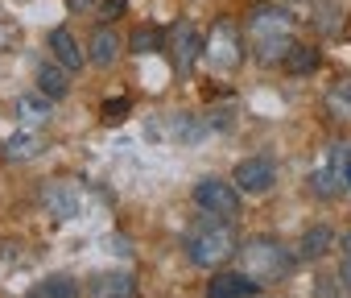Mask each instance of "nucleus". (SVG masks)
Wrapping results in <instances>:
<instances>
[{"label":"nucleus","instance_id":"6ab92c4d","mask_svg":"<svg viewBox=\"0 0 351 298\" xmlns=\"http://www.w3.org/2000/svg\"><path fill=\"white\" fill-rule=\"evenodd\" d=\"M38 149H42V137H38V133H17V137H9L5 154H9L13 162H29V158H38Z\"/></svg>","mask_w":351,"mask_h":298},{"label":"nucleus","instance_id":"412c9836","mask_svg":"<svg viewBox=\"0 0 351 298\" xmlns=\"http://www.w3.org/2000/svg\"><path fill=\"white\" fill-rule=\"evenodd\" d=\"M157 50V34L153 30H136L132 34V54H153Z\"/></svg>","mask_w":351,"mask_h":298},{"label":"nucleus","instance_id":"1a4fd4ad","mask_svg":"<svg viewBox=\"0 0 351 298\" xmlns=\"http://www.w3.org/2000/svg\"><path fill=\"white\" fill-rule=\"evenodd\" d=\"M203 46H207V38L191 21L173 25V62H178V71H195V62L203 58Z\"/></svg>","mask_w":351,"mask_h":298},{"label":"nucleus","instance_id":"4be33fe9","mask_svg":"<svg viewBox=\"0 0 351 298\" xmlns=\"http://www.w3.org/2000/svg\"><path fill=\"white\" fill-rule=\"evenodd\" d=\"M124 112H128V100H108V104H104V120H108V124L124 120Z\"/></svg>","mask_w":351,"mask_h":298},{"label":"nucleus","instance_id":"f03ea898","mask_svg":"<svg viewBox=\"0 0 351 298\" xmlns=\"http://www.w3.org/2000/svg\"><path fill=\"white\" fill-rule=\"evenodd\" d=\"M244 38L252 42V50H256L261 62H281L285 50L293 46V17L285 9H277V5H261L248 17Z\"/></svg>","mask_w":351,"mask_h":298},{"label":"nucleus","instance_id":"6e6552de","mask_svg":"<svg viewBox=\"0 0 351 298\" xmlns=\"http://www.w3.org/2000/svg\"><path fill=\"white\" fill-rule=\"evenodd\" d=\"M42 203L50 207L54 220H79L83 216V191H79V183H46L42 187Z\"/></svg>","mask_w":351,"mask_h":298},{"label":"nucleus","instance_id":"0eeeda50","mask_svg":"<svg viewBox=\"0 0 351 298\" xmlns=\"http://www.w3.org/2000/svg\"><path fill=\"white\" fill-rule=\"evenodd\" d=\"M232 183H236L240 195H265V191H273V183H277V162L265 158V154H256V158H240Z\"/></svg>","mask_w":351,"mask_h":298},{"label":"nucleus","instance_id":"9d476101","mask_svg":"<svg viewBox=\"0 0 351 298\" xmlns=\"http://www.w3.org/2000/svg\"><path fill=\"white\" fill-rule=\"evenodd\" d=\"M46 50L54 54V62L58 67H66V71H79L83 62H87V54H83V46H79V38L71 34V30H50V38H46Z\"/></svg>","mask_w":351,"mask_h":298},{"label":"nucleus","instance_id":"20e7f679","mask_svg":"<svg viewBox=\"0 0 351 298\" xmlns=\"http://www.w3.org/2000/svg\"><path fill=\"white\" fill-rule=\"evenodd\" d=\"M310 191L318 199H339L351 191V141H335L322 149L318 166L310 170Z\"/></svg>","mask_w":351,"mask_h":298},{"label":"nucleus","instance_id":"7ed1b4c3","mask_svg":"<svg viewBox=\"0 0 351 298\" xmlns=\"http://www.w3.org/2000/svg\"><path fill=\"white\" fill-rule=\"evenodd\" d=\"M240 257H244V273H248L256 286L281 282V277H289L293 265H298V257H293L281 240H273V236H252V240H244V244H240Z\"/></svg>","mask_w":351,"mask_h":298},{"label":"nucleus","instance_id":"4468645a","mask_svg":"<svg viewBox=\"0 0 351 298\" xmlns=\"http://www.w3.org/2000/svg\"><path fill=\"white\" fill-rule=\"evenodd\" d=\"M330 249H335V228H330V224H314V228L302 232L298 253H302L306 261H318V257H326Z\"/></svg>","mask_w":351,"mask_h":298},{"label":"nucleus","instance_id":"f3484780","mask_svg":"<svg viewBox=\"0 0 351 298\" xmlns=\"http://www.w3.org/2000/svg\"><path fill=\"white\" fill-rule=\"evenodd\" d=\"M285 71L289 75H310V71H318V50L314 46H302V42H293L289 50H285Z\"/></svg>","mask_w":351,"mask_h":298},{"label":"nucleus","instance_id":"2eb2a0df","mask_svg":"<svg viewBox=\"0 0 351 298\" xmlns=\"http://www.w3.org/2000/svg\"><path fill=\"white\" fill-rule=\"evenodd\" d=\"M38 91H42L46 100H62V95L71 91L66 67H58V62H42V71H38Z\"/></svg>","mask_w":351,"mask_h":298},{"label":"nucleus","instance_id":"ddd939ff","mask_svg":"<svg viewBox=\"0 0 351 298\" xmlns=\"http://www.w3.org/2000/svg\"><path fill=\"white\" fill-rule=\"evenodd\" d=\"M116 58H120V38H116V30L99 25V30L91 34V46H87V62H95V67H112Z\"/></svg>","mask_w":351,"mask_h":298},{"label":"nucleus","instance_id":"dca6fc26","mask_svg":"<svg viewBox=\"0 0 351 298\" xmlns=\"http://www.w3.org/2000/svg\"><path fill=\"white\" fill-rule=\"evenodd\" d=\"M29 298H79V282L66 277V273H54V277L38 282V286L29 290Z\"/></svg>","mask_w":351,"mask_h":298},{"label":"nucleus","instance_id":"423d86ee","mask_svg":"<svg viewBox=\"0 0 351 298\" xmlns=\"http://www.w3.org/2000/svg\"><path fill=\"white\" fill-rule=\"evenodd\" d=\"M203 58L215 67V71H232L240 58H244V34H240V25L236 21H215L211 25V38H207V46H203Z\"/></svg>","mask_w":351,"mask_h":298},{"label":"nucleus","instance_id":"aec40b11","mask_svg":"<svg viewBox=\"0 0 351 298\" xmlns=\"http://www.w3.org/2000/svg\"><path fill=\"white\" fill-rule=\"evenodd\" d=\"M17 116L25 124H46L50 120V100L46 95H21L17 100Z\"/></svg>","mask_w":351,"mask_h":298},{"label":"nucleus","instance_id":"a211bd4d","mask_svg":"<svg viewBox=\"0 0 351 298\" xmlns=\"http://www.w3.org/2000/svg\"><path fill=\"white\" fill-rule=\"evenodd\" d=\"M326 116H335V120H351V83H335L330 91H326Z\"/></svg>","mask_w":351,"mask_h":298},{"label":"nucleus","instance_id":"9b49d317","mask_svg":"<svg viewBox=\"0 0 351 298\" xmlns=\"http://www.w3.org/2000/svg\"><path fill=\"white\" fill-rule=\"evenodd\" d=\"M256 294V282L240 269H223V273H215L211 282H207V298H252Z\"/></svg>","mask_w":351,"mask_h":298},{"label":"nucleus","instance_id":"5701e85b","mask_svg":"<svg viewBox=\"0 0 351 298\" xmlns=\"http://www.w3.org/2000/svg\"><path fill=\"white\" fill-rule=\"evenodd\" d=\"M343 277L351 282V232L343 236Z\"/></svg>","mask_w":351,"mask_h":298},{"label":"nucleus","instance_id":"39448f33","mask_svg":"<svg viewBox=\"0 0 351 298\" xmlns=\"http://www.w3.org/2000/svg\"><path fill=\"white\" fill-rule=\"evenodd\" d=\"M191 199H195V207H199L203 216H219V220H232V216L240 211V191H236V183H223V179H215V174L199 179L195 191H191Z\"/></svg>","mask_w":351,"mask_h":298},{"label":"nucleus","instance_id":"f8f14e48","mask_svg":"<svg viewBox=\"0 0 351 298\" xmlns=\"http://www.w3.org/2000/svg\"><path fill=\"white\" fill-rule=\"evenodd\" d=\"M87 294L91 298H136V277L132 273H99L87 282Z\"/></svg>","mask_w":351,"mask_h":298},{"label":"nucleus","instance_id":"f257e3e1","mask_svg":"<svg viewBox=\"0 0 351 298\" xmlns=\"http://www.w3.org/2000/svg\"><path fill=\"white\" fill-rule=\"evenodd\" d=\"M236 253H240V232L228 220H219V216H207V220H199L186 232V257L199 269H219Z\"/></svg>","mask_w":351,"mask_h":298}]
</instances>
